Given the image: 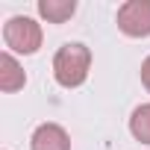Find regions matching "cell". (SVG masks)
Instances as JSON below:
<instances>
[{"mask_svg":"<svg viewBox=\"0 0 150 150\" xmlns=\"http://www.w3.org/2000/svg\"><path fill=\"white\" fill-rule=\"evenodd\" d=\"M24 83H27V77H24L21 65L15 62V56L0 53V88L3 91H18V88H24Z\"/></svg>","mask_w":150,"mask_h":150,"instance_id":"obj_5","label":"cell"},{"mask_svg":"<svg viewBox=\"0 0 150 150\" xmlns=\"http://www.w3.org/2000/svg\"><path fill=\"white\" fill-rule=\"evenodd\" d=\"M74 12H77V3H74V0H41L38 3V15L47 18L50 24H65Z\"/></svg>","mask_w":150,"mask_h":150,"instance_id":"obj_6","label":"cell"},{"mask_svg":"<svg viewBox=\"0 0 150 150\" xmlns=\"http://www.w3.org/2000/svg\"><path fill=\"white\" fill-rule=\"evenodd\" d=\"M30 147L33 150H71V138L59 124H41V127H35Z\"/></svg>","mask_w":150,"mask_h":150,"instance_id":"obj_4","label":"cell"},{"mask_svg":"<svg viewBox=\"0 0 150 150\" xmlns=\"http://www.w3.org/2000/svg\"><path fill=\"white\" fill-rule=\"evenodd\" d=\"M118 27L132 38L150 35V0H127L118 9Z\"/></svg>","mask_w":150,"mask_h":150,"instance_id":"obj_3","label":"cell"},{"mask_svg":"<svg viewBox=\"0 0 150 150\" xmlns=\"http://www.w3.org/2000/svg\"><path fill=\"white\" fill-rule=\"evenodd\" d=\"M141 83H144V88L150 91V56H147L144 65H141Z\"/></svg>","mask_w":150,"mask_h":150,"instance_id":"obj_8","label":"cell"},{"mask_svg":"<svg viewBox=\"0 0 150 150\" xmlns=\"http://www.w3.org/2000/svg\"><path fill=\"white\" fill-rule=\"evenodd\" d=\"M3 38H6V47L15 50V53H35L41 47V27L27 18V15H15L6 21L3 27Z\"/></svg>","mask_w":150,"mask_h":150,"instance_id":"obj_2","label":"cell"},{"mask_svg":"<svg viewBox=\"0 0 150 150\" xmlns=\"http://www.w3.org/2000/svg\"><path fill=\"white\" fill-rule=\"evenodd\" d=\"M88 65H91V50L80 41L62 44L53 56V77L65 88H77L88 77Z\"/></svg>","mask_w":150,"mask_h":150,"instance_id":"obj_1","label":"cell"},{"mask_svg":"<svg viewBox=\"0 0 150 150\" xmlns=\"http://www.w3.org/2000/svg\"><path fill=\"white\" fill-rule=\"evenodd\" d=\"M129 132L141 141V144H150V103L138 106L129 118Z\"/></svg>","mask_w":150,"mask_h":150,"instance_id":"obj_7","label":"cell"}]
</instances>
